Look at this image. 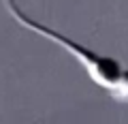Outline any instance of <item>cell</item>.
I'll return each mask as SVG.
<instances>
[{"label":"cell","mask_w":128,"mask_h":124,"mask_svg":"<svg viewBox=\"0 0 128 124\" xmlns=\"http://www.w3.org/2000/svg\"><path fill=\"white\" fill-rule=\"evenodd\" d=\"M4 5H6V9H9V13L13 15L24 28H28L30 32H36V34H41V37L54 41L56 45L64 47V49L68 51L79 64L86 69V73L90 75V79L96 83V86L105 88V90H109V92L118 86V81H120V77H122V71L124 69H122V64H120L115 58L102 56V54H98V51H94V49H90V47L77 43L75 39H70V37H66V34L54 30V28H49V26H45V24L36 22L34 17H30V15L24 13V11L15 5V0H4Z\"/></svg>","instance_id":"6da1fadb"},{"label":"cell","mask_w":128,"mask_h":124,"mask_svg":"<svg viewBox=\"0 0 128 124\" xmlns=\"http://www.w3.org/2000/svg\"><path fill=\"white\" fill-rule=\"evenodd\" d=\"M111 98H115L120 103H128V71H122L118 86L111 90Z\"/></svg>","instance_id":"7a4b0ae2"}]
</instances>
